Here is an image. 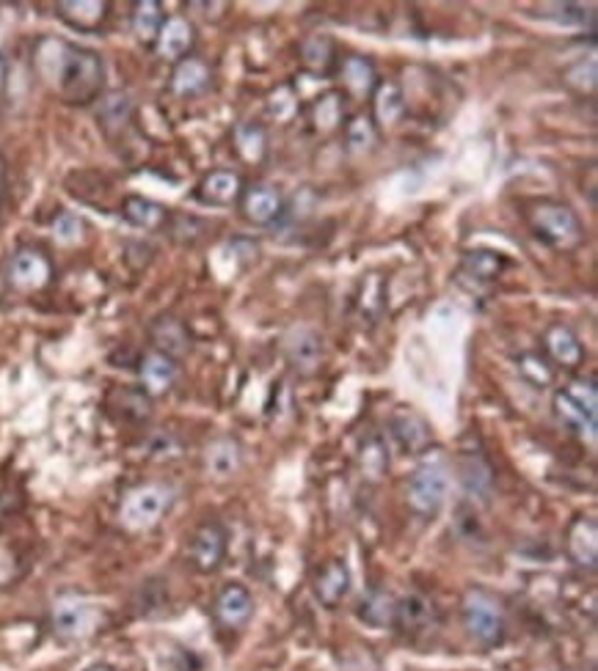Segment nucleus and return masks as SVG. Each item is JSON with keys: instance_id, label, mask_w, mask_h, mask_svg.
Masks as SVG:
<instances>
[{"instance_id": "obj_39", "label": "nucleus", "mask_w": 598, "mask_h": 671, "mask_svg": "<svg viewBox=\"0 0 598 671\" xmlns=\"http://www.w3.org/2000/svg\"><path fill=\"white\" fill-rule=\"evenodd\" d=\"M551 9H555V14H543V17L562 22V26H585V22L594 26V17H596L594 6L585 9V6H579V3H555Z\"/></svg>"}, {"instance_id": "obj_27", "label": "nucleus", "mask_w": 598, "mask_h": 671, "mask_svg": "<svg viewBox=\"0 0 598 671\" xmlns=\"http://www.w3.org/2000/svg\"><path fill=\"white\" fill-rule=\"evenodd\" d=\"M58 17L69 28L78 31H97L108 17V3L102 0H72V3H58Z\"/></svg>"}, {"instance_id": "obj_16", "label": "nucleus", "mask_w": 598, "mask_h": 671, "mask_svg": "<svg viewBox=\"0 0 598 671\" xmlns=\"http://www.w3.org/2000/svg\"><path fill=\"white\" fill-rule=\"evenodd\" d=\"M543 347L546 355H549L560 369H579V366L585 364V344L579 342V336L574 334L568 325H549L543 334Z\"/></svg>"}, {"instance_id": "obj_28", "label": "nucleus", "mask_w": 598, "mask_h": 671, "mask_svg": "<svg viewBox=\"0 0 598 671\" xmlns=\"http://www.w3.org/2000/svg\"><path fill=\"white\" fill-rule=\"evenodd\" d=\"M504 267H508V259L489 248L467 250L461 259V273L463 276L474 278V282H497V278L504 273Z\"/></svg>"}, {"instance_id": "obj_25", "label": "nucleus", "mask_w": 598, "mask_h": 671, "mask_svg": "<svg viewBox=\"0 0 598 671\" xmlns=\"http://www.w3.org/2000/svg\"><path fill=\"white\" fill-rule=\"evenodd\" d=\"M389 427H392V437L398 441V446L403 448L405 454L422 452V448L431 443V430H428V424L411 411L394 413L392 422H389Z\"/></svg>"}, {"instance_id": "obj_5", "label": "nucleus", "mask_w": 598, "mask_h": 671, "mask_svg": "<svg viewBox=\"0 0 598 671\" xmlns=\"http://www.w3.org/2000/svg\"><path fill=\"white\" fill-rule=\"evenodd\" d=\"M174 504V490L164 482H144L127 490L119 504V523L127 531H149L158 526Z\"/></svg>"}, {"instance_id": "obj_3", "label": "nucleus", "mask_w": 598, "mask_h": 671, "mask_svg": "<svg viewBox=\"0 0 598 671\" xmlns=\"http://www.w3.org/2000/svg\"><path fill=\"white\" fill-rule=\"evenodd\" d=\"M555 416L566 424L574 435H579L582 441H596L598 430V388L594 381H571L562 385L560 391H555Z\"/></svg>"}, {"instance_id": "obj_34", "label": "nucleus", "mask_w": 598, "mask_h": 671, "mask_svg": "<svg viewBox=\"0 0 598 671\" xmlns=\"http://www.w3.org/2000/svg\"><path fill=\"white\" fill-rule=\"evenodd\" d=\"M345 141L353 155H367L379 141V130H375L373 119L370 116H353L345 125Z\"/></svg>"}, {"instance_id": "obj_42", "label": "nucleus", "mask_w": 598, "mask_h": 671, "mask_svg": "<svg viewBox=\"0 0 598 671\" xmlns=\"http://www.w3.org/2000/svg\"><path fill=\"white\" fill-rule=\"evenodd\" d=\"M0 188H3V166H0Z\"/></svg>"}, {"instance_id": "obj_9", "label": "nucleus", "mask_w": 598, "mask_h": 671, "mask_svg": "<svg viewBox=\"0 0 598 671\" xmlns=\"http://www.w3.org/2000/svg\"><path fill=\"white\" fill-rule=\"evenodd\" d=\"M6 278L17 292H37L53 278V265L39 248H20L6 265Z\"/></svg>"}, {"instance_id": "obj_18", "label": "nucleus", "mask_w": 598, "mask_h": 671, "mask_svg": "<svg viewBox=\"0 0 598 671\" xmlns=\"http://www.w3.org/2000/svg\"><path fill=\"white\" fill-rule=\"evenodd\" d=\"M243 179L241 174L226 171V168H218V171H210L196 188V198H199L205 207H232V204L241 201L243 196Z\"/></svg>"}, {"instance_id": "obj_38", "label": "nucleus", "mask_w": 598, "mask_h": 671, "mask_svg": "<svg viewBox=\"0 0 598 671\" xmlns=\"http://www.w3.org/2000/svg\"><path fill=\"white\" fill-rule=\"evenodd\" d=\"M312 121H315L317 130H334V127H340L342 121V102L340 95H323L315 102V110H312Z\"/></svg>"}, {"instance_id": "obj_1", "label": "nucleus", "mask_w": 598, "mask_h": 671, "mask_svg": "<svg viewBox=\"0 0 598 671\" xmlns=\"http://www.w3.org/2000/svg\"><path fill=\"white\" fill-rule=\"evenodd\" d=\"M56 69H50L48 78L56 83L58 95L72 105H86L100 97L106 83V63L100 52L67 42H56Z\"/></svg>"}, {"instance_id": "obj_19", "label": "nucleus", "mask_w": 598, "mask_h": 671, "mask_svg": "<svg viewBox=\"0 0 598 671\" xmlns=\"http://www.w3.org/2000/svg\"><path fill=\"white\" fill-rule=\"evenodd\" d=\"M138 377H141L144 394L164 396L166 391H171L174 383H177L179 366H177V361H174V358H168V355L158 353V349H153V353H147L141 358V366H138Z\"/></svg>"}, {"instance_id": "obj_23", "label": "nucleus", "mask_w": 598, "mask_h": 671, "mask_svg": "<svg viewBox=\"0 0 598 671\" xmlns=\"http://www.w3.org/2000/svg\"><path fill=\"white\" fill-rule=\"evenodd\" d=\"M153 344L158 353L168 355V358L177 361L179 355H185L190 349V334L188 328H185L183 319L171 317V314H164V317H158L153 323Z\"/></svg>"}, {"instance_id": "obj_13", "label": "nucleus", "mask_w": 598, "mask_h": 671, "mask_svg": "<svg viewBox=\"0 0 598 671\" xmlns=\"http://www.w3.org/2000/svg\"><path fill=\"white\" fill-rule=\"evenodd\" d=\"M241 209L248 224L273 226L284 215V196L276 185H252L243 190Z\"/></svg>"}, {"instance_id": "obj_2", "label": "nucleus", "mask_w": 598, "mask_h": 671, "mask_svg": "<svg viewBox=\"0 0 598 671\" xmlns=\"http://www.w3.org/2000/svg\"><path fill=\"white\" fill-rule=\"evenodd\" d=\"M461 620L469 639L478 641L486 650L499 647L504 641V635H508V616H504V609L497 594H491L489 589L474 586L463 594Z\"/></svg>"}, {"instance_id": "obj_36", "label": "nucleus", "mask_w": 598, "mask_h": 671, "mask_svg": "<svg viewBox=\"0 0 598 671\" xmlns=\"http://www.w3.org/2000/svg\"><path fill=\"white\" fill-rule=\"evenodd\" d=\"M519 372H521V377H525L527 383L536 385V388H546V385L551 383V377H555L549 361L538 353L519 355Z\"/></svg>"}, {"instance_id": "obj_4", "label": "nucleus", "mask_w": 598, "mask_h": 671, "mask_svg": "<svg viewBox=\"0 0 598 671\" xmlns=\"http://www.w3.org/2000/svg\"><path fill=\"white\" fill-rule=\"evenodd\" d=\"M530 229L555 250H574L585 243L582 220L562 201H538L530 209Z\"/></svg>"}, {"instance_id": "obj_14", "label": "nucleus", "mask_w": 598, "mask_h": 671, "mask_svg": "<svg viewBox=\"0 0 598 671\" xmlns=\"http://www.w3.org/2000/svg\"><path fill=\"white\" fill-rule=\"evenodd\" d=\"M213 614H216L220 628H243L254 614V594L243 583H226L216 594Z\"/></svg>"}, {"instance_id": "obj_26", "label": "nucleus", "mask_w": 598, "mask_h": 671, "mask_svg": "<svg viewBox=\"0 0 598 671\" xmlns=\"http://www.w3.org/2000/svg\"><path fill=\"white\" fill-rule=\"evenodd\" d=\"M121 215H125L127 224H133L136 229H166L168 218H171V213L164 207V204L153 201V198H144V196H127L125 201H121Z\"/></svg>"}, {"instance_id": "obj_8", "label": "nucleus", "mask_w": 598, "mask_h": 671, "mask_svg": "<svg viewBox=\"0 0 598 671\" xmlns=\"http://www.w3.org/2000/svg\"><path fill=\"white\" fill-rule=\"evenodd\" d=\"M226 547H229V534H226V529L220 526L218 521L202 523V526L194 531V536H190V568L205 575L218 573L226 559Z\"/></svg>"}, {"instance_id": "obj_24", "label": "nucleus", "mask_w": 598, "mask_h": 671, "mask_svg": "<svg viewBox=\"0 0 598 671\" xmlns=\"http://www.w3.org/2000/svg\"><path fill=\"white\" fill-rule=\"evenodd\" d=\"M243 452L235 437H216L205 452V468L213 480H229L241 471Z\"/></svg>"}, {"instance_id": "obj_41", "label": "nucleus", "mask_w": 598, "mask_h": 671, "mask_svg": "<svg viewBox=\"0 0 598 671\" xmlns=\"http://www.w3.org/2000/svg\"><path fill=\"white\" fill-rule=\"evenodd\" d=\"M86 671H116V669H110V667H91V669H86Z\"/></svg>"}, {"instance_id": "obj_35", "label": "nucleus", "mask_w": 598, "mask_h": 671, "mask_svg": "<svg viewBox=\"0 0 598 671\" xmlns=\"http://www.w3.org/2000/svg\"><path fill=\"white\" fill-rule=\"evenodd\" d=\"M383 295H386V289H383L381 276H367L362 282V292H359V317H367L370 323H375V319L381 317L383 306H386V300H383Z\"/></svg>"}, {"instance_id": "obj_32", "label": "nucleus", "mask_w": 598, "mask_h": 671, "mask_svg": "<svg viewBox=\"0 0 598 671\" xmlns=\"http://www.w3.org/2000/svg\"><path fill=\"white\" fill-rule=\"evenodd\" d=\"M392 614H394V598L386 592H370L367 598L362 600V605H359V620L364 624H370V628L383 630L392 624Z\"/></svg>"}, {"instance_id": "obj_11", "label": "nucleus", "mask_w": 598, "mask_h": 671, "mask_svg": "<svg viewBox=\"0 0 598 671\" xmlns=\"http://www.w3.org/2000/svg\"><path fill=\"white\" fill-rule=\"evenodd\" d=\"M458 480H461L463 495L474 504H491L493 490H497V476L489 460L480 452H463L458 457Z\"/></svg>"}, {"instance_id": "obj_7", "label": "nucleus", "mask_w": 598, "mask_h": 671, "mask_svg": "<svg viewBox=\"0 0 598 671\" xmlns=\"http://www.w3.org/2000/svg\"><path fill=\"white\" fill-rule=\"evenodd\" d=\"M100 609L84 598H61L50 611V624L53 633L63 641H80L100 628Z\"/></svg>"}, {"instance_id": "obj_33", "label": "nucleus", "mask_w": 598, "mask_h": 671, "mask_svg": "<svg viewBox=\"0 0 598 671\" xmlns=\"http://www.w3.org/2000/svg\"><path fill=\"white\" fill-rule=\"evenodd\" d=\"M301 61L310 72L315 75H329L331 67L336 63L334 56V42L329 37H312L306 39L304 48H301Z\"/></svg>"}, {"instance_id": "obj_21", "label": "nucleus", "mask_w": 598, "mask_h": 671, "mask_svg": "<svg viewBox=\"0 0 598 671\" xmlns=\"http://www.w3.org/2000/svg\"><path fill=\"white\" fill-rule=\"evenodd\" d=\"M340 78H342V86L347 89V95H353L359 99L370 97L375 91V86H379V72H375V63L370 61L367 56H359V52L342 58Z\"/></svg>"}, {"instance_id": "obj_22", "label": "nucleus", "mask_w": 598, "mask_h": 671, "mask_svg": "<svg viewBox=\"0 0 598 671\" xmlns=\"http://www.w3.org/2000/svg\"><path fill=\"white\" fill-rule=\"evenodd\" d=\"M210 80L213 72L210 67H207L202 58H183V61H177V67H174L171 72V91L177 97H196L202 95V91L210 89Z\"/></svg>"}, {"instance_id": "obj_37", "label": "nucleus", "mask_w": 598, "mask_h": 671, "mask_svg": "<svg viewBox=\"0 0 598 671\" xmlns=\"http://www.w3.org/2000/svg\"><path fill=\"white\" fill-rule=\"evenodd\" d=\"M235 141H237V151L248 160H259L265 151V130L259 125H241L235 130Z\"/></svg>"}, {"instance_id": "obj_17", "label": "nucleus", "mask_w": 598, "mask_h": 671, "mask_svg": "<svg viewBox=\"0 0 598 671\" xmlns=\"http://www.w3.org/2000/svg\"><path fill=\"white\" fill-rule=\"evenodd\" d=\"M196 42V31L185 17H166L164 28H160L158 39H155V50L164 61H183L190 56Z\"/></svg>"}, {"instance_id": "obj_31", "label": "nucleus", "mask_w": 598, "mask_h": 671, "mask_svg": "<svg viewBox=\"0 0 598 671\" xmlns=\"http://www.w3.org/2000/svg\"><path fill=\"white\" fill-rule=\"evenodd\" d=\"M359 465H362L364 480L370 482H381L389 474V448L381 435H373L370 441H364L362 454H359Z\"/></svg>"}, {"instance_id": "obj_29", "label": "nucleus", "mask_w": 598, "mask_h": 671, "mask_svg": "<svg viewBox=\"0 0 598 671\" xmlns=\"http://www.w3.org/2000/svg\"><path fill=\"white\" fill-rule=\"evenodd\" d=\"M373 110L379 125L389 127L394 121H400V116L405 114V95L398 83L392 80H383V83L375 86L373 91Z\"/></svg>"}, {"instance_id": "obj_30", "label": "nucleus", "mask_w": 598, "mask_h": 671, "mask_svg": "<svg viewBox=\"0 0 598 671\" xmlns=\"http://www.w3.org/2000/svg\"><path fill=\"white\" fill-rule=\"evenodd\" d=\"M164 22V6L155 3V0H144V3H138L136 11H133V33H136L138 42L144 45H155Z\"/></svg>"}, {"instance_id": "obj_15", "label": "nucleus", "mask_w": 598, "mask_h": 671, "mask_svg": "<svg viewBox=\"0 0 598 671\" xmlns=\"http://www.w3.org/2000/svg\"><path fill=\"white\" fill-rule=\"evenodd\" d=\"M566 547H568V556H571V562L577 564V568L596 570V562H598V523H596V517L579 515L577 521L568 526Z\"/></svg>"}, {"instance_id": "obj_12", "label": "nucleus", "mask_w": 598, "mask_h": 671, "mask_svg": "<svg viewBox=\"0 0 598 671\" xmlns=\"http://www.w3.org/2000/svg\"><path fill=\"white\" fill-rule=\"evenodd\" d=\"M435 624V605L433 600H428L425 594L409 592L403 598L394 600V614L392 628H398L400 633L416 639V635L428 633Z\"/></svg>"}, {"instance_id": "obj_40", "label": "nucleus", "mask_w": 598, "mask_h": 671, "mask_svg": "<svg viewBox=\"0 0 598 671\" xmlns=\"http://www.w3.org/2000/svg\"><path fill=\"white\" fill-rule=\"evenodd\" d=\"M56 235L61 237V240H78L80 220L75 218V215H61V218L56 220Z\"/></svg>"}, {"instance_id": "obj_10", "label": "nucleus", "mask_w": 598, "mask_h": 671, "mask_svg": "<svg viewBox=\"0 0 598 671\" xmlns=\"http://www.w3.org/2000/svg\"><path fill=\"white\" fill-rule=\"evenodd\" d=\"M284 358L298 375H315L323 364V336L310 325H298L284 336Z\"/></svg>"}, {"instance_id": "obj_6", "label": "nucleus", "mask_w": 598, "mask_h": 671, "mask_svg": "<svg viewBox=\"0 0 598 671\" xmlns=\"http://www.w3.org/2000/svg\"><path fill=\"white\" fill-rule=\"evenodd\" d=\"M450 495V468L444 460H425L405 484V504L422 517H433Z\"/></svg>"}, {"instance_id": "obj_20", "label": "nucleus", "mask_w": 598, "mask_h": 671, "mask_svg": "<svg viewBox=\"0 0 598 671\" xmlns=\"http://www.w3.org/2000/svg\"><path fill=\"white\" fill-rule=\"evenodd\" d=\"M351 592V570L342 559H331L315 575V594L326 609H336Z\"/></svg>"}]
</instances>
